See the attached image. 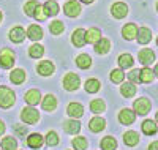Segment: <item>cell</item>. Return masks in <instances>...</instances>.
Returning a JSON list of instances; mask_svg holds the SVG:
<instances>
[{
    "mask_svg": "<svg viewBox=\"0 0 158 150\" xmlns=\"http://www.w3.org/2000/svg\"><path fill=\"white\" fill-rule=\"evenodd\" d=\"M153 76H155V74L152 73L150 68H142V70H141V82H146V84L152 82Z\"/></svg>",
    "mask_w": 158,
    "mask_h": 150,
    "instance_id": "obj_35",
    "label": "cell"
},
{
    "mask_svg": "<svg viewBox=\"0 0 158 150\" xmlns=\"http://www.w3.org/2000/svg\"><path fill=\"white\" fill-rule=\"evenodd\" d=\"M117 147V141L112 136H106V138L101 139V148L103 150H114Z\"/></svg>",
    "mask_w": 158,
    "mask_h": 150,
    "instance_id": "obj_29",
    "label": "cell"
},
{
    "mask_svg": "<svg viewBox=\"0 0 158 150\" xmlns=\"http://www.w3.org/2000/svg\"><path fill=\"white\" fill-rule=\"evenodd\" d=\"M16 147H18V142L11 136H6L5 139H2V150H16Z\"/></svg>",
    "mask_w": 158,
    "mask_h": 150,
    "instance_id": "obj_30",
    "label": "cell"
},
{
    "mask_svg": "<svg viewBox=\"0 0 158 150\" xmlns=\"http://www.w3.org/2000/svg\"><path fill=\"white\" fill-rule=\"evenodd\" d=\"M136 36H138V41L141 44H147L152 40V32L147 29V27H141V29L138 30V33H136Z\"/></svg>",
    "mask_w": 158,
    "mask_h": 150,
    "instance_id": "obj_12",
    "label": "cell"
},
{
    "mask_svg": "<svg viewBox=\"0 0 158 150\" xmlns=\"http://www.w3.org/2000/svg\"><path fill=\"white\" fill-rule=\"evenodd\" d=\"M142 131L146 134H149V136H152V134H155L158 131V127H156V123L153 120H146L142 123Z\"/></svg>",
    "mask_w": 158,
    "mask_h": 150,
    "instance_id": "obj_28",
    "label": "cell"
},
{
    "mask_svg": "<svg viewBox=\"0 0 158 150\" xmlns=\"http://www.w3.org/2000/svg\"><path fill=\"white\" fill-rule=\"evenodd\" d=\"M123 142L130 147H135L138 142H139V134L136 131H127L123 134Z\"/></svg>",
    "mask_w": 158,
    "mask_h": 150,
    "instance_id": "obj_20",
    "label": "cell"
},
{
    "mask_svg": "<svg viewBox=\"0 0 158 150\" xmlns=\"http://www.w3.org/2000/svg\"><path fill=\"white\" fill-rule=\"evenodd\" d=\"M38 5H40V3L36 2V0H30V2H27V3H25V6H24L25 15H27V16H33V15H35V10H36Z\"/></svg>",
    "mask_w": 158,
    "mask_h": 150,
    "instance_id": "obj_38",
    "label": "cell"
},
{
    "mask_svg": "<svg viewBox=\"0 0 158 150\" xmlns=\"http://www.w3.org/2000/svg\"><path fill=\"white\" fill-rule=\"evenodd\" d=\"M136 119V114L135 111H131V109H122L120 114H118V120H120L122 125H131Z\"/></svg>",
    "mask_w": 158,
    "mask_h": 150,
    "instance_id": "obj_6",
    "label": "cell"
},
{
    "mask_svg": "<svg viewBox=\"0 0 158 150\" xmlns=\"http://www.w3.org/2000/svg\"><path fill=\"white\" fill-rule=\"evenodd\" d=\"M87 139L85 138H82V136H79V138H74L73 139V147L76 148V150H85L87 148Z\"/></svg>",
    "mask_w": 158,
    "mask_h": 150,
    "instance_id": "obj_37",
    "label": "cell"
},
{
    "mask_svg": "<svg viewBox=\"0 0 158 150\" xmlns=\"http://www.w3.org/2000/svg\"><path fill=\"white\" fill-rule=\"evenodd\" d=\"M149 150H158V142H152L149 145Z\"/></svg>",
    "mask_w": 158,
    "mask_h": 150,
    "instance_id": "obj_44",
    "label": "cell"
},
{
    "mask_svg": "<svg viewBox=\"0 0 158 150\" xmlns=\"http://www.w3.org/2000/svg\"><path fill=\"white\" fill-rule=\"evenodd\" d=\"M46 142H48V145H57V144H59V136H57V133H56V131H49V133L46 134Z\"/></svg>",
    "mask_w": 158,
    "mask_h": 150,
    "instance_id": "obj_40",
    "label": "cell"
},
{
    "mask_svg": "<svg viewBox=\"0 0 158 150\" xmlns=\"http://www.w3.org/2000/svg\"><path fill=\"white\" fill-rule=\"evenodd\" d=\"M27 36L30 40H33V41H38V40L43 38V30L40 25H30L29 30H27Z\"/></svg>",
    "mask_w": 158,
    "mask_h": 150,
    "instance_id": "obj_21",
    "label": "cell"
},
{
    "mask_svg": "<svg viewBox=\"0 0 158 150\" xmlns=\"http://www.w3.org/2000/svg\"><path fill=\"white\" fill-rule=\"evenodd\" d=\"M85 90L89 93H95L100 90V81L98 79H89L85 82Z\"/></svg>",
    "mask_w": 158,
    "mask_h": 150,
    "instance_id": "obj_34",
    "label": "cell"
},
{
    "mask_svg": "<svg viewBox=\"0 0 158 150\" xmlns=\"http://www.w3.org/2000/svg\"><path fill=\"white\" fill-rule=\"evenodd\" d=\"M128 79L131 81V82H135V84L141 82V71L139 70H133V71L128 74Z\"/></svg>",
    "mask_w": 158,
    "mask_h": 150,
    "instance_id": "obj_43",
    "label": "cell"
},
{
    "mask_svg": "<svg viewBox=\"0 0 158 150\" xmlns=\"http://www.w3.org/2000/svg\"><path fill=\"white\" fill-rule=\"evenodd\" d=\"M67 112H68L70 117H73V119H79V117H82V114H84V107L79 104V103H71V104H68Z\"/></svg>",
    "mask_w": 158,
    "mask_h": 150,
    "instance_id": "obj_10",
    "label": "cell"
},
{
    "mask_svg": "<svg viewBox=\"0 0 158 150\" xmlns=\"http://www.w3.org/2000/svg\"><path fill=\"white\" fill-rule=\"evenodd\" d=\"M111 13H112V16L117 18V19H122L128 15V6L122 2H118V3H114L111 6Z\"/></svg>",
    "mask_w": 158,
    "mask_h": 150,
    "instance_id": "obj_7",
    "label": "cell"
},
{
    "mask_svg": "<svg viewBox=\"0 0 158 150\" xmlns=\"http://www.w3.org/2000/svg\"><path fill=\"white\" fill-rule=\"evenodd\" d=\"M0 21H2V13H0Z\"/></svg>",
    "mask_w": 158,
    "mask_h": 150,
    "instance_id": "obj_49",
    "label": "cell"
},
{
    "mask_svg": "<svg viewBox=\"0 0 158 150\" xmlns=\"http://www.w3.org/2000/svg\"><path fill=\"white\" fill-rule=\"evenodd\" d=\"M10 81L13 84H22L25 81V73L22 70H13L10 74Z\"/></svg>",
    "mask_w": 158,
    "mask_h": 150,
    "instance_id": "obj_26",
    "label": "cell"
},
{
    "mask_svg": "<svg viewBox=\"0 0 158 150\" xmlns=\"http://www.w3.org/2000/svg\"><path fill=\"white\" fill-rule=\"evenodd\" d=\"M82 2H84V3H92L94 0H82Z\"/></svg>",
    "mask_w": 158,
    "mask_h": 150,
    "instance_id": "obj_47",
    "label": "cell"
},
{
    "mask_svg": "<svg viewBox=\"0 0 158 150\" xmlns=\"http://www.w3.org/2000/svg\"><path fill=\"white\" fill-rule=\"evenodd\" d=\"M41 106L44 111H54V109L57 107V100L54 95H46L44 100L41 101Z\"/></svg>",
    "mask_w": 158,
    "mask_h": 150,
    "instance_id": "obj_17",
    "label": "cell"
},
{
    "mask_svg": "<svg viewBox=\"0 0 158 150\" xmlns=\"http://www.w3.org/2000/svg\"><path fill=\"white\" fill-rule=\"evenodd\" d=\"M156 10H158V3H156Z\"/></svg>",
    "mask_w": 158,
    "mask_h": 150,
    "instance_id": "obj_51",
    "label": "cell"
},
{
    "mask_svg": "<svg viewBox=\"0 0 158 150\" xmlns=\"http://www.w3.org/2000/svg\"><path fill=\"white\" fill-rule=\"evenodd\" d=\"M153 74H155V76H156V77H158V65H156V66H155V70H153Z\"/></svg>",
    "mask_w": 158,
    "mask_h": 150,
    "instance_id": "obj_46",
    "label": "cell"
},
{
    "mask_svg": "<svg viewBox=\"0 0 158 150\" xmlns=\"http://www.w3.org/2000/svg\"><path fill=\"white\" fill-rule=\"evenodd\" d=\"M111 48V41L108 38H100L98 41L95 43V52L98 54H106Z\"/></svg>",
    "mask_w": 158,
    "mask_h": 150,
    "instance_id": "obj_16",
    "label": "cell"
},
{
    "mask_svg": "<svg viewBox=\"0 0 158 150\" xmlns=\"http://www.w3.org/2000/svg\"><path fill=\"white\" fill-rule=\"evenodd\" d=\"M90 63H92V59L87 56V54H81L77 59H76V65L79 66V68H82V70H85V68H89L90 66Z\"/></svg>",
    "mask_w": 158,
    "mask_h": 150,
    "instance_id": "obj_31",
    "label": "cell"
},
{
    "mask_svg": "<svg viewBox=\"0 0 158 150\" xmlns=\"http://www.w3.org/2000/svg\"><path fill=\"white\" fill-rule=\"evenodd\" d=\"M104 127H106V122H104L101 117H94V119L89 122V128L94 131V133H98V131L104 130Z\"/></svg>",
    "mask_w": 158,
    "mask_h": 150,
    "instance_id": "obj_14",
    "label": "cell"
},
{
    "mask_svg": "<svg viewBox=\"0 0 158 150\" xmlns=\"http://www.w3.org/2000/svg\"><path fill=\"white\" fill-rule=\"evenodd\" d=\"M118 65H120V68H130L133 65V57H131L130 54H122V56L118 57Z\"/></svg>",
    "mask_w": 158,
    "mask_h": 150,
    "instance_id": "obj_36",
    "label": "cell"
},
{
    "mask_svg": "<svg viewBox=\"0 0 158 150\" xmlns=\"http://www.w3.org/2000/svg\"><path fill=\"white\" fill-rule=\"evenodd\" d=\"M79 84H81V79H79V76L74 74V73H68L63 79V87L67 90H70V92L76 90L79 87Z\"/></svg>",
    "mask_w": 158,
    "mask_h": 150,
    "instance_id": "obj_3",
    "label": "cell"
},
{
    "mask_svg": "<svg viewBox=\"0 0 158 150\" xmlns=\"http://www.w3.org/2000/svg\"><path fill=\"white\" fill-rule=\"evenodd\" d=\"M38 21H44L48 16H46V13H44V8L41 6V5H38L36 6V10H35V15H33Z\"/></svg>",
    "mask_w": 158,
    "mask_h": 150,
    "instance_id": "obj_42",
    "label": "cell"
},
{
    "mask_svg": "<svg viewBox=\"0 0 158 150\" xmlns=\"http://www.w3.org/2000/svg\"><path fill=\"white\" fill-rule=\"evenodd\" d=\"M21 119L25 122V123H36L38 122V119H40V114H38V111H35L33 107H25L24 111H22V114H21Z\"/></svg>",
    "mask_w": 158,
    "mask_h": 150,
    "instance_id": "obj_5",
    "label": "cell"
},
{
    "mask_svg": "<svg viewBox=\"0 0 158 150\" xmlns=\"http://www.w3.org/2000/svg\"><path fill=\"white\" fill-rule=\"evenodd\" d=\"M15 92L8 87H0V107H10L15 104Z\"/></svg>",
    "mask_w": 158,
    "mask_h": 150,
    "instance_id": "obj_1",
    "label": "cell"
},
{
    "mask_svg": "<svg viewBox=\"0 0 158 150\" xmlns=\"http://www.w3.org/2000/svg\"><path fill=\"white\" fill-rule=\"evenodd\" d=\"M24 38H25V30L22 27H15V29L10 30V40L13 43H21Z\"/></svg>",
    "mask_w": 158,
    "mask_h": 150,
    "instance_id": "obj_11",
    "label": "cell"
},
{
    "mask_svg": "<svg viewBox=\"0 0 158 150\" xmlns=\"http://www.w3.org/2000/svg\"><path fill=\"white\" fill-rule=\"evenodd\" d=\"M63 22H60V21H54L51 25H49V30H51V33H54V35H60L62 32H63Z\"/></svg>",
    "mask_w": 158,
    "mask_h": 150,
    "instance_id": "obj_39",
    "label": "cell"
},
{
    "mask_svg": "<svg viewBox=\"0 0 158 150\" xmlns=\"http://www.w3.org/2000/svg\"><path fill=\"white\" fill-rule=\"evenodd\" d=\"M71 41H73V44L76 46V48H82L87 41H85V30L84 29H77L74 33H73V36H71Z\"/></svg>",
    "mask_w": 158,
    "mask_h": 150,
    "instance_id": "obj_9",
    "label": "cell"
},
{
    "mask_svg": "<svg viewBox=\"0 0 158 150\" xmlns=\"http://www.w3.org/2000/svg\"><path fill=\"white\" fill-rule=\"evenodd\" d=\"M27 145L32 147V148H40V147L43 145V138L40 134L33 133V134H30L29 138H27Z\"/></svg>",
    "mask_w": 158,
    "mask_h": 150,
    "instance_id": "obj_25",
    "label": "cell"
},
{
    "mask_svg": "<svg viewBox=\"0 0 158 150\" xmlns=\"http://www.w3.org/2000/svg\"><path fill=\"white\" fill-rule=\"evenodd\" d=\"M123 77H125V74H123L122 70H114V71L111 73V81H112V82H115V84L122 82Z\"/></svg>",
    "mask_w": 158,
    "mask_h": 150,
    "instance_id": "obj_41",
    "label": "cell"
},
{
    "mask_svg": "<svg viewBox=\"0 0 158 150\" xmlns=\"http://www.w3.org/2000/svg\"><path fill=\"white\" fill-rule=\"evenodd\" d=\"M63 130L70 133V134H76L81 130V123L77 120H68V122H63Z\"/></svg>",
    "mask_w": 158,
    "mask_h": 150,
    "instance_id": "obj_19",
    "label": "cell"
},
{
    "mask_svg": "<svg viewBox=\"0 0 158 150\" xmlns=\"http://www.w3.org/2000/svg\"><path fill=\"white\" fill-rule=\"evenodd\" d=\"M156 123H158V112H156Z\"/></svg>",
    "mask_w": 158,
    "mask_h": 150,
    "instance_id": "obj_48",
    "label": "cell"
},
{
    "mask_svg": "<svg viewBox=\"0 0 158 150\" xmlns=\"http://www.w3.org/2000/svg\"><path fill=\"white\" fill-rule=\"evenodd\" d=\"M156 44H158V38H156Z\"/></svg>",
    "mask_w": 158,
    "mask_h": 150,
    "instance_id": "obj_50",
    "label": "cell"
},
{
    "mask_svg": "<svg viewBox=\"0 0 158 150\" xmlns=\"http://www.w3.org/2000/svg\"><path fill=\"white\" fill-rule=\"evenodd\" d=\"M150 107H152V103L147 98H139V100L135 101V114L146 115V114H149Z\"/></svg>",
    "mask_w": 158,
    "mask_h": 150,
    "instance_id": "obj_2",
    "label": "cell"
},
{
    "mask_svg": "<svg viewBox=\"0 0 158 150\" xmlns=\"http://www.w3.org/2000/svg\"><path fill=\"white\" fill-rule=\"evenodd\" d=\"M44 54V48L41 44H33L30 49H29V56L32 59H40Z\"/></svg>",
    "mask_w": 158,
    "mask_h": 150,
    "instance_id": "obj_32",
    "label": "cell"
},
{
    "mask_svg": "<svg viewBox=\"0 0 158 150\" xmlns=\"http://www.w3.org/2000/svg\"><path fill=\"white\" fill-rule=\"evenodd\" d=\"M101 38V32L97 29V27H92L85 32V41L87 43H97L98 40Z\"/></svg>",
    "mask_w": 158,
    "mask_h": 150,
    "instance_id": "obj_23",
    "label": "cell"
},
{
    "mask_svg": "<svg viewBox=\"0 0 158 150\" xmlns=\"http://www.w3.org/2000/svg\"><path fill=\"white\" fill-rule=\"evenodd\" d=\"M40 100H41V95H40V92H38L36 89H30L27 93H25V101H27L30 106L38 104Z\"/></svg>",
    "mask_w": 158,
    "mask_h": 150,
    "instance_id": "obj_13",
    "label": "cell"
},
{
    "mask_svg": "<svg viewBox=\"0 0 158 150\" xmlns=\"http://www.w3.org/2000/svg\"><path fill=\"white\" fill-rule=\"evenodd\" d=\"M38 73L41 74V76H49L54 73V65H52L49 60H44L38 65Z\"/></svg>",
    "mask_w": 158,
    "mask_h": 150,
    "instance_id": "obj_22",
    "label": "cell"
},
{
    "mask_svg": "<svg viewBox=\"0 0 158 150\" xmlns=\"http://www.w3.org/2000/svg\"><path fill=\"white\" fill-rule=\"evenodd\" d=\"M153 59H155V54H153L152 49H142V51H139V60H141V63L149 65V63L153 62Z\"/></svg>",
    "mask_w": 158,
    "mask_h": 150,
    "instance_id": "obj_18",
    "label": "cell"
},
{
    "mask_svg": "<svg viewBox=\"0 0 158 150\" xmlns=\"http://www.w3.org/2000/svg\"><path fill=\"white\" fill-rule=\"evenodd\" d=\"M120 93L123 95V97L127 98H131V97H135V93H136V87L133 82H127L120 87Z\"/></svg>",
    "mask_w": 158,
    "mask_h": 150,
    "instance_id": "obj_27",
    "label": "cell"
},
{
    "mask_svg": "<svg viewBox=\"0 0 158 150\" xmlns=\"http://www.w3.org/2000/svg\"><path fill=\"white\" fill-rule=\"evenodd\" d=\"M43 8H44L46 16H56L59 13V5H57L56 0H49V2H46Z\"/></svg>",
    "mask_w": 158,
    "mask_h": 150,
    "instance_id": "obj_24",
    "label": "cell"
},
{
    "mask_svg": "<svg viewBox=\"0 0 158 150\" xmlns=\"http://www.w3.org/2000/svg\"><path fill=\"white\" fill-rule=\"evenodd\" d=\"M136 33H138V27L135 24H127L123 25V29H122V35L125 40H133L136 38Z\"/></svg>",
    "mask_w": 158,
    "mask_h": 150,
    "instance_id": "obj_15",
    "label": "cell"
},
{
    "mask_svg": "<svg viewBox=\"0 0 158 150\" xmlns=\"http://www.w3.org/2000/svg\"><path fill=\"white\" fill-rule=\"evenodd\" d=\"M15 65V54L10 49H2L0 51V66L2 68H11Z\"/></svg>",
    "mask_w": 158,
    "mask_h": 150,
    "instance_id": "obj_4",
    "label": "cell"
},
{
    "mask_svg": "<svg viewBox=\"0 0 158 150\" xmlns=\"http://www.w3.org/2000/svg\"><path fill=\"white\" fill-rule=\"evenodd\" d=\"M90 109H92V112L100 114V112H103L104 109H106V104H104L103 100H94L90 103Z\"/></svg>",
    "mask_w": 158,
    "mask_h": 150,
    "instance_id": "obj_33",
    "label": "cell"
},
{
    "mask_svg": "<svg viewBox=\"0 0 158 150\" xmlns=\"http://www.w3.org/2000/svg\"><path fill=\"white\" fill-rule=\"evenodd\" d=\"M5 131V125H3V122H0V134H3Z\"/></svg>",
    "mask_w": 158,
    "mask_h": 150,
    "instance_id": "obj_45",
    "label": "cell"
},
{
    "mask_svg": "<svg viewBox=\"0 0 158 150\" xmlns=\"http://www.w3.org/2000/svg\"><path fill=\"white\" fill-rule=\"evenodd\" d=\"M63 10H65V13H67V16L74 18V16H77L79 13H81V5H79L76 0H70V2L65 3Z\"/></svg>",
    "mask_w": 158,
    "mask_h": 150,
    "instance_id": "obj_8",
    "label": "cell"
}]
</instances>
